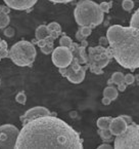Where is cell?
<instances>
[{
	"instance_id": "6da1fadb",
	"label": "cell",
	"mask_w": 139,
	"mask_h": 149,
	"mask_svg": "<svg viewBox=\"0 0 139 149\" xmlns=\"http://www.w3.org/2000/svg\"><path fill=\"white\" fill-rule=\"evenodd\" d=\"M80 134L63 119L45 115L23 125L17 136L15 148H69L82 149Z\"/></svg>"
},
{
	"instance_id": "7a4b0ae2",
	"label": "cell",
	"mask_w": 139,
	"mask_h": 149,
	"mask_svg": "<svg viewBox=\"0 0 139 149\" xmlns=\"http://www.w3.org/2000/svg\"><path fill=\"white\" fill-rule=\"evenodd\" d=\"M107 38L113 58L123 68L134 71L139 68V29L113 25Z\"/></svg>"
},
{
	"instance_id": "3957f363",
	"label": "cell",
	"mask_w": 139,
	"mask_h": 149,
	"mask_svg": "<svg viewBox=\"0 0 139 149\" xmlns=\"http://www.w3.org/2000/svg\"><path fill=\"white\" fill-rule=\"evenodd\" d=\"M74 17L76 23L80 27L88 26L94 27L103 22V13L99 8V4L92 0H82L77 4L74 10Z\"/></svg>"
},
{
	"instance_id": "277c9868",
	"label": "cell",
	"mask_w": 139,
	"mask_h": 149,
	"mask_svg": "<svg viewBox=\"0 0 139 149\" xmlns=\"http://www.w3.org/2000/svg\"><path fill=\"white\" fill-rule=\"evenodd\" d=\"M37 56L35 45L30 41L21 40L14 43L8 51V57L17 66L31 67Z\"/></svg>"
},
{
	"instance_id": "5b68a950",
	"label": "cell",
	"mask_w": 139,
	"mask_h": 149,
	"mask_svg": "<svg viewBox=\"0 0 139 149\" xmlns=\"http://www.w3.org/2000/svg\"><path fill=\"white\" fill-rule=\"evenodd\" d=\"M87 55H88V61L86 65L88 66L89 70L96 75L103 74L102 69L109 65L111 59L113 58L109 47L107 48L102 45L89 47Z\"/></svg>"
},
{
	"instance_id": "8992f818",
	"label": "cell",
	"mask_w": 139,
	"mask_h": 149,
	"mask_svg": "<svg viewBox=\"0 0 139 149\" xmlns=\"http://www.w3.org/2000/svg\"><path fill=\"white\" fill-rule=\"evenodd\" d=\"M114 147L121 148H139V125L132 123L128 125L124 133L116 136Z\"/></svg>"
},
{
	"instance_id": "52a82bcc",
	"label": "cell",
	"mask_w": 139,
	"mask_h": 149,
	"mask_svg": "<svg viewBox=\"0 0 139 149\" xmlns=\"http://www.w3.org/2000/svg\"><path fill=\"white\" fill-rule=\"evenodd\" d=\"M88 68V66H84L82 67L81 64L78 62V60L73 58L72 63L70 64L65 68L58 69L59 73L63 75V77H67V79L74 84H79L83 82L86 76V69Z\"/></svg>"
},
{
	"instance_id": "ba28073f",
	"label": "cell",
	"mask_w": 139,
	"mask_h": 149,
	"mask_svg": "<svg viewBox=\"0 0 139 149\" xmlns=\"http://www.w3.org/2000/svg\"><path fill=\"white\" fill-rule=\"evenodd\" d=\"M20 134V130L13 125H0V148L11 149L15 148L17 136Z\"/></svg>"
},
{
	"instance_id": "9c48e42d",
	"label": "cell",
	"mask_w": 139,
	"mask_h": 149,
	"mask_svg": "<svg viewBox=\"0 0 139 149\" xmlns=\"http://www.w3.org/2000/svg\"><path fill=\"white\" fill-rule=\"evenodd\" d=\"M52 63L58 69L65 68L73 61V54L71 49L65 46H57L52 52Z\"/></svg>"
},
{
	"instance_id": "30bf717a",
	"label": "cell",
	"mask_w": 139,
	"mask_h": 149,
	"mask_svg": "<svg viewBox=\"0 0 139 149\" xmlns=\"http://www.w3.org/2000/svg\"><path fill=\"white\" fill-rule=\"evenodd\" d=\"M50 111L44 106H36V107H33L31 109L27 110L24 113V115L21 116V121H22L23 125L27 123L28 121L32 120V119L37 118L40 116H45V115H50Z\"/></svg>"
},
{
	"instance_id": "8fae6325",
	"label": "cell",
	"mask_w": 139,
	"mask_h": 149,
	"mask_svg": "<svg viewBox=\"0 0 139 149\" xmlns=\"http://www.w3.org/2000/svg\"><path fill=\"white\" fill-rule=\"evenodd\" d=\"M9 8L15 10H28L37 3L38 0H3Z\"/></svg>"
},
{
	"instance_id": "7c38bea8",
	"label": "cell",
	"mask_w": 139,
	"mask_h": 149,
	"mask_svg": "<svg viewBox=\"0 0 139 149\" xmlns=\"http://www.w3.org/2000/svg\"><path fill=\"white\" fill-rule=\"evenodd\" d=\"M127 127H128L127 121L120 115V116L115 117V118L111 119V123H109V130L111 131L113 136H119L122 133H124L125 130L127 129Z\"/></svg>"
},
{
	"instance_id": "4fadbf2b",
	"label": "cell",
	"mask_w": 139,
	"mask_h": 149,
	"mask_svg": "<svg viewBox=\"0 0 139 149\" xmlns=\"http://www.w3.org/2000/svg\"><path fill=\"white\" fill-rule=\"evenodd\" d=\"M70 49H71V52L73 54V58L78 60V62L81 65H86L87 61H88V55L86 53V47H83L80 44L73 42Z\"/></svg>"
},
{
	"instance_id": "5bb4252c",
	"label": "cell",
	"mask_w": 139,
	"mask_h": 149,
	"mask_svg": "<svg viewBox=\"0 0 139 149\" xmlns=\"http://www.w3.org/2000/svg\"><path fill=\"white\" fill-rule=\"evenodd\" d=\"M119 96V91L118 88H114L113 86H109L103 90V97H107V98L111 99V101L116 100Z\"/></svg>"
},
{
	"instance_id": "9a60e30c",
	"label": "cell",
	"mask_w": 139,
	"mask_h": 149,
	"mask_svg": "<svg viewBox=\"0 0 139 149\" xmlns=\"http://www.w3.org/2000/svg\"><path fill=\"white\" fill-rule=\"evenodd\" d=\"M35 36H36V38H37L38 40L45 39L47 36H49V31H48V29H47V26L41 25V26L38 27V28L36 29V31H35Z\"/></svg>"
},
{
	"instance_id": "2e32d148",
	"label": "cell",
	"mask_w": 139,
	"mask_h": 149,
	"mask_svg": "<svg viewBox=\"0 0 139 149\" xmlns=\"http://www.w3.org/2000/svg\"><path fill=\"white\" fill-rule=\"evenodd\" d=\"M113 117L107 116V117H100L96 121V125H97L98 129L100 130H107L109 127V123H111Z\"/></svg>"
},
{
	"instance_id": "e0dca14e",
	"label": "cell",
	"mask_w": 139,
	"mask_h": 149,
	"mask_svg": "<svg viewBox=\"0 0 139 149\" xmlns=\"http://www.w3.org/2000/svg\"><path fill=\"white\" fill-rule=\"evenodd\" d=\"M10 23V18L6 13H0V29H5Z\"/></svg>"
},
{
	"instance_id": "ac0fdd59",
	"label": "cell",
	"mask_w": 139,
	"mask_h": 149,
	"mask_svg": "<svg viewBox=\"0 0 139 149\" xmlns=\"http://www.w3.org/2000/svg\"><path fill=\"white\" fill-rule=\"evenodd\" d=\"M98 134H99L100 138H101L104 142H109V141H111V137H113V135H111V131H109V129H107V130H100L99 129Z\"/></svg>"
},
{
	"instance_id": "d6986e66",
	"label": "cell",
	"mask_w": 139,
	"mask_h": 149,
	"mask_svg": "<svg viewBox=\"0 0 139 149\" xmlns=\"http://www.w3.org/2000/svg\"><path fill=\"white\" fill-rule=\"evenodd\" d=\"M59 44H61V46H65V47L70 48L71 45L73 44V40L71 39V37H69V36L63 35L59 38Z\"/></svg>"
},
{
	"instance_id": "ffe728a7",
	"label": "cell",
	"mask_w": 139,
	"mask_h": 149,
	"mask_svg": "<svg viewBox=\"0 0 139 149\" xmlns=\"http://www.w3.org/2000/svg\"><path fill=\"white\" fill-rule=\"evenodd\" d=\"M130 26L139 29V8L133 13L132 18L130 20Z\"/></svg>"
},
{
	"instance_id": "44dd1931",
	"label": "cell",
	"mask_w": 139,
	"mask_h": 149,
	"mask_svg": "<svg viewBox=\"0 0 139 149\" xmlns=\"http://www.w3.org/2000/svg\"><path fill=\"white\" fill-rule=\"evenodd\" d=\"M111 80H113L114 84H120L121 82L124 81V74L122 72H115L111 75Z\"/></svg>"
},
{
	"instance_id": "7402d4cb",
	"label": "cell",
	"mask_w": 139,
	"mask_h": 149,
	"mask_svg": "<svg viewBox=\"0 0 139 149\" xmlns=\"http://www.w3.org/2000/svg\"><path fill=\"white\" fill-rule=\"evenodd\" d=\"M122 7L124 8V10L126 11H131L134 8V2L132 0H123L122 2Z\"/></svg>"
},
{
	"instance_id": "603a6c76",
	"label": "cell",
	"mask_w": 139,
	"mask_h": 149,
	"mask_svg": "<svg viewBox=\"0 0 139 149\" xmlns=\"http://www.w3.org/2000/svg\"><path fill=\"white\" fill-rule=\"evenodd\" d=\"M15 101H17L19 104H21V105H24V104H26V102H27L26 94H25L24 92L19 93V94L15 96Z\"/></svg>"
},
{
	"instance_id": "cb8c5ba5",
	"label": "cell",
	"mask_w": 139,
	"mask_h": 149,
	"mask_svg": "<svg viewBox=\"0 0 139 149\" xmlns=\"http://www.w3.org/2000/svg\"><path fill=\"white\" fill-rule=\"evenodd\" d=\"M47 29H48V31H49V34L51 32H53V31H61V25L56 22H52V23H50V24H48Z\"/></svg>"
},
{
	"instance_id": "d4e9b609",
	"label": "cell",
	"mask_w": 139,
	"mask_h": 149,
	"mask_svg": "<svg viewBox=\"0 0 139 149\" xmlns=\"http://www.w3.org/2000/svg\"><path fill=\"white\" fill-rule=\"evenodd\" d=\"M79 31H80L81 34H82V35L86 38V37H88L90 34H91L92 28H91V27H88V26H82V27H80Z\"/></svg>"
},
{
	"instance_id": "484cf974",
	"label": "cell",
	"mask_w": 139,
	"mask_h": 149,
	"mask_svg": "<svg viewBox=\"0 0 139 149\" xmlns=\"http://www.w3.org/2000/svg\"><path fill=\"white\" fill-rule=\"evenodd\" d=\"M124 82L127 84V86H130V84H133L135 82V76L131 73L129 74H126L124 76Z\"/></svg>"
},
{
	"instance_id": "4316f807",
	"label": "cell",
	"mask_w": 139,
	"mask_h": 149,
	"mask_svg": "<svg viewBox=\"0 0 139 149\" xmlns=\"http://www.w3.org/2000/svg\"><path fill=\"white\" fill-rule=\"evenodd\" d=\"M41 49V53H43L44 55H49V54H51L52 52H53V45H50V44H46L45 46H43V47L40 48Z\"/></svg>"
},
{
	"instance_id": "83f0119b",
	"label": "cell",
	"mask_w": 139,
	"mask_h": 149,
	"mask_svg": "<svg viewBox=\"0 0 139 149\" xmlns=\"http://www.w3.org/2000/svg\"><path fill=\"white\" fill-rule=\"evenodd\" d=\"M111 3H107V2H101L99 4V8L101 9L102 13H109V8H111Z\"/></svg>"
},
{
	"instance_id": "f1b7e54d",
	"label": "cell",
	"mask_w": 139,
	"mask_h": 149,
	"mask_svg": "<svg viewBox=\"0 0 139 149\" xmlns=\"http://www.w3.org/2000/svg\"><path fill=\"white\" fill-rule=\"evenodd\" d=\"M14 29L11 28V27H6L4 30V35L6 36V37H13L14 36Z\"/></svg>"
},
{
	"instance_id": "f546056e",
	"label": "cell",
	"mask_w": 139,
	"mask_h": 149,
	"mask_svg": "<svg viewBox=\"0 0 139 149\" xmlns=\"http://www.w3.org/2000/svg\"><path fill=\"white\" fill-rule=\"evenodd\" d=\"M10 9L8 6H7L6 4L5 5H0V13H6V15H8L9 13H10Z\"/></svg>"
},
{
	"instance_id": "4dcf8cb0",
	"label": "cell",
	"mask_w": 139,
	"mask_h": 149,
	"mask_svg": "<svg viewBox=\"0 0 139 149\" xmlns=\"http://www.w3.org/2000/svg\"><path fill=\"white\" fill-rule=\"evenodd\" d=\"M8 57V51L7 48H0V58L4 59V58Z\"/></svg>"
},
{
	"instance_id": "1f68e13d",
	"label": "cell",
	"mask_w": 139,
	"mask_h": 149,
	"mask_svg": "<svg viewBox=\"0 0 139 149\" xmlns=\"http://www.w3.org/2000/svg\"><path fill=\"white\" fill-rule=\"evenodd\" d=\"M107 44H109V41H107V36H103V37L99 38V45L105 46V45H107Z\"/></svg>"
},
{
	"instance_id": "d6a6232c",
	"label": "cell",
	"mask_w": 139,
	"mask_h": 149,
	"mask_svg": "<svg viewBox=\"0 0 139 149\" xmlns=\"http://www.w3.org/2000/svg\"><path fill=\"white\" fill-rule=\"evenodd\" d=\"M126 88H127V84H125L124 81L121 82L120 84H118V91L119 92H124V91H126Z\"/></svg>"
},
{
	"instance_id": "836d02e7",
	"label": "cell",
	"mask_w": 139,
	"mask_h": 149,
	"mask_svg": "<svg viewBox=\"0 0 139 149\" xmlns=\"http://www.w3.org/2000/svg\"><path fill=\"white\" fill-rule=\"evenodd\" d=\"M63 33H61V31H53V32H51L49 34L50 36H52V37L54 38V39H56V38H58L59 36L61 35Z\"/></svg>"
},
{
	"instance_id": "e575fe53",
	"label": "cell",
	"mask_w": 139,
	"mask_h": 149,
	"mask_svg": "<svg viewBox=\"0 0 139 149\" xmlns=\"http://www.w3.org/2000/svg\"><path fill=\"white\" fill-rule=\"evenodd\" d=\"M49 1L52 3H69L72 2L73 0H49Z\"/></svg>"
},
{
	"instance_id": "d590c367",
	"label": "cell",
	"mask_w": 139,
	"mask_h": 149,
	"mask_svg": "<svg viewBox=\"0 0 139 149\" xmlns=\"http://www.w3.org/2000/svg\"><path fill=\"white\" fill-rule=\"evenodd\" d=\"M111 99H109V98H107V97H103L102 98V100H101V103L103 104V105H109L111 104Z\"/></svg>"
},
{
	"instance_id": "8d00e7d4",
	"label": "cell",
	"mask_w": 139,
	"mask_h": 149,
	"mask_svg": "<svg viewBox=\"0 0 139 149\" xmlns=\"http://www.w3.org/2000/svg\"><path fill=\"white\" fill-rule=\"evenodd\" d=\"M98 148H99V149H111L113 147H111V145L107 144V143H103V144L99 145V146H98Z\"/></svg>"
},
{
	"instance_id": "74e56055",
	"label": "cell",
	"mask_w": 139,
	"mask_h": 149,
	"mask_svg": "<svg viewBox=\"0 0 139 149\" xmlns=\"http://www.w3.org/2000/svg\"><path fill=\"white\" fill-rule=\"evenodd\" d=\"M76 38H77V40H78V41H80V42L82 41V40L85 39V37L82 35V34H81L80 31H78V32L76 33Z\"/></svg>"
},
{
	"instance_id": "f35d334b",
	"label": "cell",
	"mask_w": 139,
	"mask_h": 149,
	"mask_svg": "<svg viewBox=\"0 0 139 149\" xmlns=\"http://www.w3.org/2000/svg\"><path fill=\"white\" fill-rule=\"evenodd\" d=\"M46 40L45 39H40V40H38V42H37V45L39 46L40 48L41 47H43V46H45L46 45Z\"/></svg>"
},
{
	"instance_id": "ab89813d",
	"label": "cell",
	"mask_w": 139,
	"mask_h": 149,
	"mask_svg": "<svg viewBox=\"0 0 139 149\" xmlns=\"http://www.w3.org/2000/svg\"><path fill=\"white\" fill-rule=\"evenodd\" d=\"M121 116L123 117V118H124L125 120L127 121V123H128V125H130V123H133L132 118H131L130 116H128V115H121Z\"/></svg>"
},
{
	"instance_id": "60d3db41",
	"label": "cell",
	"mask_w": 139,
	"mask_h": 149,
	"mask_svg": "<svg viewBox=\"0 0 139 149\" xmlns=\"http://www.w3.org/2000/svg\"><path fill=\"white\" fill-rule=\"evenodd\" d=\"M0 48H7V43L4 40H1V41H0Z\"/></svg>"
},
{
	"instance_id": "b9f144b4",
	"label": "cell",
	"mask_w": 139,
	"mask_h": 149,
	"mask_svg": "<svg viewBox=\"0 0 139 149\" xmlns=\"http://www.w3.org/2000/svg\"><path fill=\"white\" fill-rule=\"evenodd\" d=\"M80 45L81 46H83V47H87V46H88V41H87V40H82V41H81V43H80Z\"/></svg>"
},
{
	"instance_id": "7bdbcfd3",
	"label": "cell",
	"mask_w": 139,
	"mask_h": 149,
	"mask_svg": "<svg viewBox=\"0 0 139 149\" xmlns=\"http://www.w3.org/2000/svg\"><path fill=\"white\" fill-rule=\"evenodd\" d=\"M70 116H71V118H76V117H77V112L76 111L70 112Z\"/></svg>"
},
{
	"instance_id": "ee69618b",
	"label": "cell",
	"mask_w": 139,
	"mask_h": 149,
	"mask_svg": "<svg viewBox=\"0 0 139 149\" xmlns=\"http://www.w3.org/2000/svg\"><path fill=\"white\" fill-rule=\"evenodd\" d=\"M107 84H109V86H113V84H114V82H113V80H111V79H109V80H107Z\"/></svg>"
},
{
	"instance_id": "f6af8a7d",
	"label": "cell",
	"mask_w": 139,
	"mask_h": 149,
	"mask_svg": "<svg viewBox=\"0 0 139 149\" xmlns=\"http://www.w3.org/2000/svg\"><path fill=\"white\" fill-rule=\"evenodd\" d=\"M37 42H38V39H37V38H35V39H33V40H32V43H33V44H37Z\"/></svg>"
},
{
	"instance_id": "bcb514c9",
	"label": "cell",
	"mask_w": 139,
	"mask_h": 149,
	"mask_svg": "<svg viewBox=\"0 0 139 149\" xmlns=\"http://www.w3.org/2000/svg\"><path fill=\"white\" fill-rule=\"evenodd\" d=\"M135 80L139 81V74H137V75H136V77H135Z\"/></svg>"
},
{
	"instance_id": "7dc6e473",
	"label": "cell",
	"mask_w": 139,
	"mask_h": 149,
	"mask_svg": "<svg viewBox=\"0 0 139 149\" xmlns=\"http://www.w3.org/2000/svg\"><path fill=\"white\" fill-rule=\"evenodd\" d=\"M0 84H1V79H0Z\"/></svg>"
},
{
	"instance_id": "c3c4849f",
	"label": "cell",
	"mask_w": 139,
	"mask_h": 149,
	"mask_svg": "<svg viewBox=\"0 0 139 149\" xmlns=\"http://www.w3.org/2000/svg\"><path fill=\"white\" fill-rule=\"evenodd\" d=\"M1 40H2V39H1V38H0V41H1Z\"/></svg>"
},
{
	"instance_id": "681fc988",
	"label": "cell",
	"mask_w": 139,
	"mask_h": 149,
	"mask_svg": "<svg viewBox=\"0 0 139 149\" xmlns=\"http://www.w3.org/2000/svg\"><path fill=\"white\" fill-rule=\"evenodd\" d=\"M0 60H1V58H0Z\"/></svg>"
}]
</instances>
